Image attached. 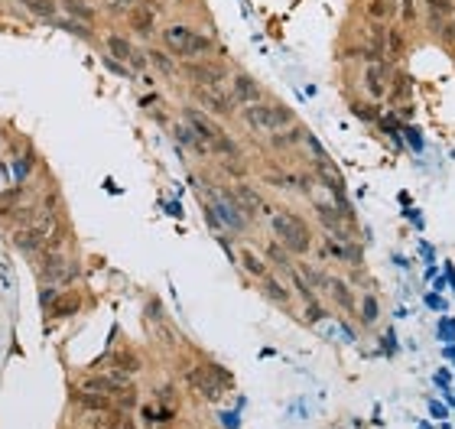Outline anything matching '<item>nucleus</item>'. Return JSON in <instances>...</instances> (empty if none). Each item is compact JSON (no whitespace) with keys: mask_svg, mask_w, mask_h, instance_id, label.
Instances as JSON below:
<instances>
[{"mask_svg":"<svg viewBox=\"0 0 455 429\" xmlns=\"http://www.w3.org/2000/svg\"><path fill=\"white\" fill-rule=\"evenodd\" d=\"M163 43H166V49L172 52V56H179V59H202V56H209V52H215V43H211V36H202L198 30H192V26H166L163 30Z\"/></svg>","mask_w":455,"mask_h":429,"instance_id":"nucleus-1","label":"nucleus"},{"mask_svg":"<svg viewBox=\"0 0 455 429\" xmlns=\"http://www.w3.org/2000/svg\"><path fill=\"white\" fill-rule=\"evenodd\" d=\"M270 228L280 237V244L286 251H293V254H306L309 247H312V234H309L306 221L299 218V215H293V211H277L270 218Z\"/></svg>","mask_w":455,"mask_h":429,"instance_id":"nucleus-2","label":"nucleus"},{"mask_svg":"<svg viewBox=\"0 0 455 429\" xmlns=\"http://www.w3.org/2000/svg\"><path fill=\"white\" fill-rule=\"evenodd\" d=\"M244 121L260 130V134H277L293 124V111L283 108V104H267V101H254V104H244Z\"/></svg>","mask_w":455,"mask_h":429,"instance_id":"nucleus-3","label":"nucleus"},{"mask_svg":"<svg viewBox=\"0 0 455 429\" xmlns=\"http://www.w3.org/2000/svg\"><path fill=\"white\" fill-rule=\"evenodd\" d=\"M185 380H189L202 397H209V400H218V397H222V384H231V378H228L218 364H205V368L185 371Z\"/></svg>","mask_w":455,"mask_h":429,"instance_id":"nucleus-4","label":"nucleus"},{"mask_svg":"<svg viewBox=\"0 0 455 429\" xmlns=\"http://www.w3.org/2000/svg\"><path fill=\"white\" fill-rule=\"evenodd\" d=\"M78 277V267L75 264H65V260L59 257V254H52V257H43V264H39V280L52 290H59V286H69V283Z\"/></svg>","mask_w":455,"mask_h":429,"instance_id":"nucleus-5","label":"nucleus"},{"mask_svg":"<svg viewBox=\"0 0 455 429\" xmlns=\"http://www.w3.org/2000/svg\"><path fill=\"white\" fill-rule=\"evenodd\" d=\"M108 52H111V59L124 62V65H127V69H134V72H143V69H147V62H150L147 56H143V52H140L134 43H130V39L117 36V33H111V36H108Z\"/></svg>","mask_w":455,"mask_h":429,"instance_id":"nucleus-6","label":"nucleus"},{"mask_svg":"<svg viewBox=\"0 0 455 429\" xmlns=\"http://www.w3.org/2000/svg\"><path fill=\"white\" fill-rule=\"evenodd\" d=\"M183 72L196 82V85L202 88H218L228 78V72H224V65H218V62H196V59H189L183 65Z\"/></svg>","mask_w":455,"mask_h":429,"instance_id":"nucleus-7","label":"nucleus"},{"mask_svg":"<svg viewBox=\"0 0 455 429\" xmlns=\"http://www.w3.org/2000/svg\"><path fill=\"white\" fill-rule=\"evenodd\" d=\"M185 124H189V127H192V130L205 140V147H211L215 140H222V137H224L222 127H218L215 121H209V117H205L202 111H196V108H185Z\"/></svg>","mask_w":455,"mask_h":429,"instance_id":"nucleus-8","label":"nucleus"},{"mask_svg":"<svg viewBox=\"0 0 455 429\" xmlns=\"http://www.w3.org/2000/svg\"><path fill=\"white\" fill-rule=\"evenodd\" d=\"M196 98H198V104H205V108H209L211 114H218V117H228L234 111V104H237L231 95H222L218 88H202V85H196Z\"/></svg>","mask_w":455,"mask_h":429,"instance_id":"nucleus-9","label":"nucleus"},{"mask_svg":"<svg viewBox=\"0 0 455 429\" xmlns=\"http://www.w3.org/2000/svg\"><path fill=\"white\" fill-rule=\"evenodd\" d=\"M260 85L250 78V75L244 72H237L234 75V82H231V98L237 101V104H254V101H260Z\"/></svg>","mask_w":455,"mask_h":429,"instance_id":"nucleus-10","label":"nucleus"},{"mask_svg":"<svg viewBox=\"0 0 455 429\" xmlns=\"http://www.w3.org/2000/svg\"><path fill=\"white\" fill-rule=\"evenodd\" d=\"M231 198L234 202H237V209L241 211H247V215H257V211H264V215H270L273 209H267V205H264V198L257 196V192H254V189H250V185H234V192H231Z\"/></svg>","mask_w":455,"mask_h":429,"instance_id":"nucleus-11","label":"nucleus"},{"mask_svg":"<svg viewBox=\"0 0 455 429\" xmlns=\"http://www.w3.org/2000/svg\"><path fill=\"white\" fill-rule=\"evenodd\" d=\"M364 91H368L371 98H384L387 95V62L384 59L368 65V72H364Z\"/></svg>","mask_w":455,"mask_h":429,"instance_id":"nucleus-12","label":"nucleus"},{"mask_svg":"<svg viewBox=\"0 0 455 429\" xmlns=\"http://www.w3.org/2000/svg\"><path fill=\"white\" fill-rule=\"evenodd\" d=\"M426 16L436 33H443V26L455 16V0H426Z\"/></svg>","mask_w":455,"mask_h":429,"instance_id":"nucleus-13","label":"nucleus"},{"mask_svg":"<svg viewBox=\"0 0 455 429\" xmlns=\"http://www.w3.org/2000/svg\"><path fill=\"white\" fill-rule=\"evenodd\" d=\"M130 26H134L140 36H150V33H153V26H156V10L137 0L134 7H130Z\"/></svg>","mask_w":455,"mask_h":429,"instance_id":"nucleus-14","label":"nucleus"},{"mask_svg":"<svg viewBox=\"0 0 455 429\" xmlns=\"http://www.w3.org/2000/svg\"><path fill=\"white\" fill-rule=\"evenodd\" d=\"M85 391L91 393H104V397H117L124 391V378H88L85 380Z\"/></svg>","mask_w":455,"mask_h":429,"instance_id":"nucleus-15","label":"nucleus"},{"mask_svg":"<svg viewBox=\"0 0 455 429\" xmlns=\"http://www.w3.org/2000/svg\"><path fill=\"white\" fill-rule=\"evenodd\" d=\"M316 215H319V221L329 228V231H342V221H345V215L335 205H325V202H316Z\"/></svg>","mask_w":455,"mask_h":429,"instance_id":"nucleus-16","label":"nucleus"},{"mask_svg":"<svg viewBox=\"0 0 455 429\" xmlns=\"http://www.w3.org/2000/svg\"><path fill=\"white\" fill-rule=\"evenodd\" d=\"M176 140H179L183 147L196 150V153H209V147H205V140H202V137H198L196 130L189 127V124H179V127H176Z\"/></svg>","mask_w":455,"mask_h":429,"instance_id":"nucleus-17","label":"nucleus"},{"mask_svg":"<svg viewBox=\"0 0 455 429\" xmlns=\"http://www.w3.org/2000/svg\"><path fill=\"white\" fill-rule=\"evenodd\" d=\"M325 286L332 290L335 303H338L342 309H348V312L355 309V293H351V286H348V283H342V280H325Z\"/></svg>","mask_w":455,"mask_h":429,"instance_id":"nucleus-18","label":"nucleus"},{"mask_svg":"<svg viewBox=\"0 0 455 429\" xmlns=\"http://www.w3.org/2000/svg\"><path fill=\"white\" fill-rule=\"evenodd\" d=\"M78 404L85 406V410H98V413L117 410V406L111 404V397H104V393H78Z\"/></svg>","mask_w":455,"mask_h":429,"instance_id":"nucleus-19","label":"nucleus"},{"mask_svg":"<svg viewBox=\"0 0 455 429\" xmlns=\"http://www.w3.org/2000/svg\"><path fill=\"white\" fill-rule=\"evenodd\" d=\"M62 7L72 13L75 20H82V23H95V7H88L85 0H62Z\"/></svg>","mask_w":455,"mask_h":429,"instance_id":"nucleus-20","label":"nucleus"},{"mask_svg":"<svg viewBox=\"0 0 455 429\" xmlns=\"http://www.w3.org/2000/svg\"><path fill=\"white\" fill-rule=\"evenodd\" d=\"M30 13H36L43 20H56V10H59V3L56 0H20Z\"/></svg>","mask_w":455,"mask_h":429,"instance_id":"nucleus-21","label":"nucleus"},{"mask_svg":"<svg viewBox=\"0 0 455 429\" xmlns=\"http://www.w3.org/2000/svg\"><path fill=\"white\" fill-rule=\"evenodd\" d=\"M364 13H368L371 20L384 23L387 16H394V3H390V0H368V3H364Z\"/></svg>","mask_w":455,"mask_h":429,"instance_id":"nucleus-22","label":"nucleus"},{"mask_svg":"<svg viewBox=\"0 0 455 429\" xmlns=\"http://www.w3.org/2000/svg\"><path fill=\"white\" fill-rule=\"evenodd\" d=\"M404 56V36L397 30H387V46H384V62H397Z\"/></svg>","mask_w":455,"mask_h":429,"instance_id":"nucleus-23","label":"nucleus"},{"mask_svg":"<svg viewBox=\"0 0 455 429\" xmlns=\"http://www.w3.org/2000/svg\"><path fill=\"white\" fill-rule=\"evenodd\" d=\"M241 264H244L247 273H254V277H260V280L267 277V264H264V260H260L254 251H247V247L241 251Z\"/></svg>","mask_w":455,"mask_h":429,"instance_id":"nucleus-24","label":"nucleus"},{"mask_svg":"<svg viewBox=\"0 0 455 429\" xmlns=\"http://www.w3.org/2000/svg\"><path fill=\"white\" fill-rule=\"evenodd\" d=\"M264 293L270 296L273 303H280V306L290 303V293H286L283 286H280V280H273V277H264Z\"/></svg>","mask_w":455,"mask_h":429,"instance_id":"nucleus-25","label":"nucleus"},{"mask_svg":"<svg viewBox=\"0 0 455 429\" xmlns=\"http://www.w3.org/2000/svg\"><path fill=\"white\" fill-rule=\"evenodd\" d=\"M82 299L78 296H62V299H52V316H69V312H78Z\"/></svg>","mask_w":455,"mask_h":429,"instance_id":"nucleus-26","label":"nucleus"},{"mask_svg":"<svg viewBox=\"0 0 455 429\" xmlns=\"http://www.w3.org/2000/svg\"><path fill=\"white\" fill-rule=\"evenodd\" d=\"M381 316V306H377V299L374 296H364V303H361V322L364 325H374Z\"/></svg>","mask_w":455,"mask_h":429,"instance_id":"nucleus-27","label":"nucleus"},{"mask_svg":"<svg viewBox=\"0 0 455 429\" xmlns=\"http://www.w3.org/2000/svg\"><path fill=\"white\" fill-rule=\"evenodd\" d=\"M147 59L153 62V65H156V69H160L163 75H172V72H176V65H172V59H170V56H166V52H160V49H150V52H147Z\"/></svg>","mask_w":455,"mask_h":429,"instance_id":"nucleus-28","label":"nucleus"},{"mask_svg":"<svg viewBox=\"0 0 455 429\" xmlns=\"http://www.w3.org/2000/svg\"><path fill=\"white\" fill-rule=\"evenodd\" d=\"M114 364H117L121 371H127V374L140 371V361H137V355H130V351H121V355H114Z\"/></svg>","mask_w":455,"mask_h":429,"instance_id":"nucleus-29","label":"nucleus"},{"mask_svg":"<svg viewBox=\"0 0 455 429\" xmlns=\"http://www.w3.org/2000/svg\"><path fill=\"white\" fill-rule=\"evenodd\" d=\"M267 257H270L273 264H277V267H283V270H290V267H293V264H290V257H286V254H283V247H277V244H270V247H267Z\"/></svg>","mask_w":455,"mask_h":429,"instance_id":"nucleus-30","label":"nucleus"},{"mask_svg":"<svg viewBox=\"0 0 455 429\" xmlns=\"http://www.w3.org/2000/svg\"><path fill=\"white\" fill-rule=\"evenodd\" d=\"M417 3L419 0H400V16H404V23H417Z\"/></svg>","mask_w":455,"mask_h":429,"instance_id":"nucleus-31","label":"nucleus"},{"mask_svg":"<svg viewBox=\"0 0 455 429\" xmlns=\"http://www.w3.org/2000/svg\"><path fill=\"white\" fill-rule=\"evenodd\" d=\"M299 137H303V130H286V137H273V143L277 147H293V143H299Z\"/></svg>","mask_w":455,"mask_h":429,"instance_id":"nucleus-32","label":"nucleus"},{"mask_svg":"<svg viewBox=\"0 0 455 429\" xmlns=\"http://www.w3.org/2000/svg\"><path fill=\"white\" fill-rule=\"evenodd\" d=\"M355 114L361 121H377V111H371L368 104H355Z\"/></svg>","mask_w":455,"mask_h":429,"instance_id":"nucleus-33","label":"nucleus"},{"mask_svg":"<svg viewBox=\"0 0 455 429\" xmlns=\"http://www.w3.org/2000/svg\"><path fill=\"white\" fill-rule=\"evenodd\" d=\"M306 319L309 322H319V319H325V312H322L316 303H309V309H306Z\"/></svg>","mask_w":455,"mask_h":429,"instance_id":"nucleus-34","label":"nucleus"},{"mask_svg":"<svg viewBox=\"0 0 455 429\" xmlns=\"http://www.w3.org/2000/svg\"><path fill=\"white\" fill-rule=\"evenodd\" d=\"M443 39H445V43H455V16L443 26Z\"/></svg>","mask_w":455,"mask_h":429,"instance_id":"nucleus-35","label":"nucleus"}]
</instances>
